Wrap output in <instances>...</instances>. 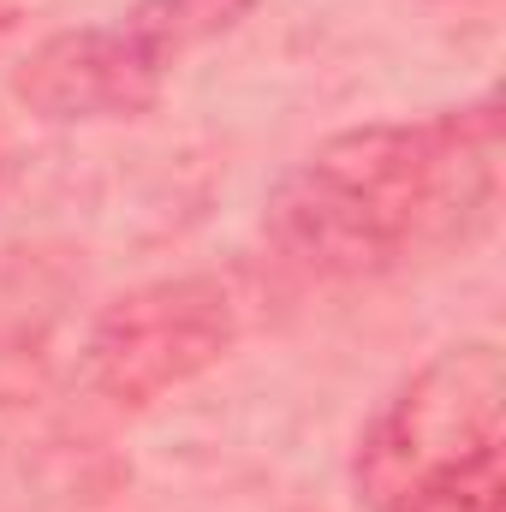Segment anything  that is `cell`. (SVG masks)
<instances>
[{
    "instance_id": "obj_1",
    "label": "cell",
    "mask_w": 506,
    "mask_h": 512,
    "mask_svg": "<svg viewBox=\"0 0 506 512\" xmlns=\"http://www.w3.org/2000/svg\"><path fill=\"white\" fill-rule=\"evenodd\" d=\"M501 108L358 126L310 149L268 197V227L322 274H387L465 251L501 203Z\"/></svg>"
},
{
    "instance_id": "obj_2",
    "label": "cell",
    "mask_w": 506,
    "mask_h": 512,
    "mask_svg": "<svg viewBox=\"0 0 506 512\" xmlns=\"http://www.w3.org/2000/svg\"><path fill=\"white\" fill-rule=\"evenodd\" d=\"M506 358L495 340L447 346L399 387L358 441V501L393 512L423 489L501 459Z\"/></svg>"
},
{
    "instance_id": "obj_3",
    "label": "cell",
    "mask_w": 506,
    "mask_h": 512,
    "mask_svg": "<svg viewBox=\"0 0 506 512\" xmlns=\"http://www.w3.org/2000/svg\"><path fill=\"white\" fill-rule=\"evenodd\" d=\"M227 346L233 304L215 280H149L96 316L84 340V376L120 405H149L167 387L203 376Z\"/></svg>"
},
{
    "instance_id": "obj_4",
    "label": "cell",
    "mask_w": 506,
    "mask_h": 512,
    "mask_svg": "<svg viewBox=\"0 0 506 512\" xmlns=\"http://www.w3.org/2000/svg\"><path fill=\"white\" fill-rule=\"evenodd\" d=\"M167 66L120 30H60L48 36L24 72H18V102L54 126L72 120H131L143 108H155Z\"/></svg>"
},
{
    "instance_id": "obj_5",
    "label": "cell",
    "mask_w": 506,
    "mask_h": 512,
    "mask_svg": "<svg viewBox=\"0 0 506 512\" xmlns=\"http://www.w3.org/2000/svg\"><path fill=\"white\" fill-rule=\"evenodd\" d=\"M251 6L256 0H137L131 18H126V30L161 60V66H173L185 48H197V42L233 30Z\"/></svg>"
},
{
    "instance_id": "obj_6",
    "label": "cell",
    "mask_w": 506,
    "mask_h": 512,
    "mask_svg": "<svg viewBox=\"0 0 506 512\" xmlns=\"http://www.w3.org/2000/svg\"><path fill=\"white\" fill-rule=\"evenodd\" d=\"M393 512H506L501 459H489V465H477V471H465V477H447V483L423 489L417 501H405V507H393Z\"/></svg>"
}]
</instances>
